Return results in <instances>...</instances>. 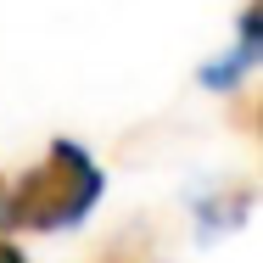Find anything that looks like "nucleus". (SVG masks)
Instances as JSON below:
<instances>
[{"label": "nucleus", "mask_w": 263, "mask_h": 263, "mask_svg": "<svg viewBox=\"0 0 263 263\" xmlns=\"http://www.w3.org/2000/svg\"><path fill=\"white\" fill-rule=\"evenodd\" d=\"M0 263H28V258H23V252H17L11 241H0Z\"/></svg>", "instance_id": "4"}, {"label": "nucleus", "mask_w": 263, "mask_h": 263, "mask_svg": "<svg viewBox=\"0 0 263 263\" xmlns=\"http://www.w3.org/2000/svg\"><path fill=\"white\" fill-rule=\"evenodd\" d=\"M11 224V191H6V179H0V230Z\"/></svg>", "instance_id": "3"}, {"label": "nucleus", "mask_w": 263, "mask_h": 263, "mask_svg": "<svg viewBox=\"0 0 263 263\" xmlns=\"http://www.w3.org/2000/svg\"><path fill=\"white\" fill-rule=\"evenodd\" d=\"M101 196V168L84 157V146L73 140H56L40 168L23 174V185L11 191V224H28V230H62V224H79L84 213L96 208Z\"/></svg>", "instance_id": "1"}, {"label": "nucleus", "mask_w": 263, "mask_h": 263, "mask_svg": "<svg viewBox=\"0 0 263 263\" xmlns=\"http://www.w3.org/2000/svg\"><path fill=\"white\" fill-rule=\"evenodd\" d=\"M96 263H157V258H152V247H146L140 235H112Z\"/></svg>", "instance_id": "2"}]
</instances>
